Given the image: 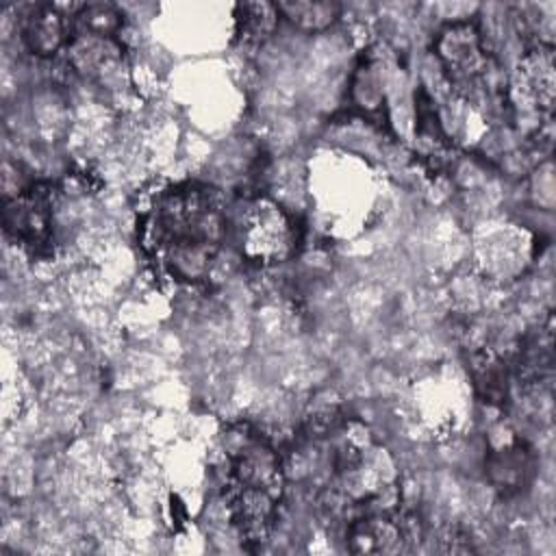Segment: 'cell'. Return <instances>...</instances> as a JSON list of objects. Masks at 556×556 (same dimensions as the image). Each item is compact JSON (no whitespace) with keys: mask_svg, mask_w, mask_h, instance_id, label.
<instances>
[{"mask_svg":"<svg viewBox=\"0 0 556 556\" xmlns=\"http://www.w3.org/2000/svg\"><path fill=\"white\" fill-rule=\"evenodd\" d=\"M228 235L230 211L222 189L198 180L156 193L137 228L150 263L182 285H200L211 276Z\"/></svg>","mask_w":556,"mask_h":556,"instance_id":"obj_1","label":"cell"},{"mask_svg":"<svg viewBox=\"0 0 556 556\" xmlns=\"http://www.w3.org/2000/svg\"><path fill=\"white\" fill-rule=\"evenodd\" d=\"M432 48L450 85L465 102H506V80L500 63L473 22L456 20L445 24L437 33Z\"/></svg>","mask_w":556,"mask_h":556,"instance_id":"obj_2","label":"cell"},{"mask_svg":"<svg viewBox=\"0 0 556 556\" xmlns=\"http://www.w3.org/2000/svg\"><path fill=\"white\" fill-rule=\"evenodd\" d=\"M230 235L239 254L261 267L289 261L300 245L295 217L263 193L245 195L243 204L230 213Z\"/></svg>","mask_w":556,"mask_h":556,"instance_id":"obj_3","label":"cell"},{"mask_svg":"<svg viewBox=\"0 0 556 556\" xmlns=\"http://www.w3.org/2000/svg\"><path fill=\"white\" fill-rule=\"evenodd\" d=\"M556 65L554 43L528 46L517 59L506 85V104L521 119L534 122L532 132H543L554 115Z\"/></svg>","mask_w":556,"mask_h":556,"instance_id":"obj_4","label":"cell"},{"mask_svg":"<svg viewBox=\"0 0 556 556\" xmlns=\"http://www.w3.org/2000/svg\"><path fill=\"white\" fill-rule=\"evenodd\" d=\"M56 191L50 182H28L2 204L4 235L30 254L50 248L54 235Z\"/></svg>","mask_w":556,"mask_h":556,"instance_id":"obj_5","label":"cell"},{"mask_svg":"<svg viewBox=\"0 0 556 556\" xmlns=\"http://www.w3.org/2000/svg\"><path fill=\"white\" fill-rule=\"evenodd\" d=\"M424 536L421 517L400 506L365 513L345 523V545L352 554H408Z\"/></svg>","mask_w":556,"mask_h":556,"instance_id":"obj_6","label":"cell"},{"mask_svg":"<svg viewBox=\"0 0 556 556\" xmlns=\"http://www.w3.org/2000/svg\"><path fill=\"white\" fill-rule=\"evenodd\" d=\"M484 476L502 497L523 493L536 476L534 447L521 437L493 445L484 456Z\"/></svg>","mask_w":556,"mask_h":556,"instance_id":"obj_7","label":"cell"},{"mask_svg":"<svg viewBox=\"0 0 556 556\" xmlns=\"http://www.w3.org/2000/svg\"><path fill=\"white\" fill-rule=\"evenodd\" d=\"M22 41L39 59H50L67 50L72 39V17H65L54 4H33L20 22Z\"/></svg>","mask_w":556,"mask_h":556,"instance_id":"obj_8","label":"cell"},{"mask_svg":"<svg viewBox=\"0 0 556 556\" xmlns=\"http://www.w3.org/2000/svg\"><path fill=\"white\" fill-rule=\"evenodd\" d=\"M467 371L480 402L489 406H504L513 384V358L493 345H482L471 352Z\"/></svg>","mask_w":556,"mask_h":556,"instance_id":"obj_9","label":"cell"},{"mask_svg":"<svg viewBox=\"0 0 556 556\" xmlns=\"http://www.w3.org/2000/svg\"><path fill=\"white\" fill-rule=\"evenodd\" d=\"M554 369V334L552 317L547 324L528 334L513 356V378L523 387H541L552 378Z\"/></svg>","mask_w":556,"mask_h":556,"instance_id":"obj_10","label":"cell"},{"mask_svg":"<svg viewBox=\"0 0 556 556\" xmlns=\"http://www.w3.org/2000/svg\"><path fill=\"white\" fill-rule=\"evenodd\" d=\"M352 102L365 113V115H382L387 109V89H384V76L378 65V61L367 54L358 63L352 76Z\"/></svg>","mask_w":556,"mask_h":556,"instance_id":"obj_11","label":"cell"},{"mask_svg":"<svg viewBox=\"0 0 556 556\" xmlns=\"http://www.w3.org/2000/svg\"><path fill=\"white\" fill-rule=\"evenodd\" d=\"M278 20L274 2H241L235 7V35L248 46H258L271 37Z\"/></svg>","mask_w":556,"mask_h":556,"instance_id":"obj_12","label":"cell"},{"mask_svg":"<svg viewBox=\"0 0 556 556\" xmlns=\"http://www.w3.org/2000/svg\"><path fill=\"white\" fill-rule=\"evenodd\" d=\"M280 17L289 20L295 28L306 33H321L330 28L339 15L341 4L330 0H287L276 2Z\"/></svg>","mask_w":556,"mask_h":556,"instance_id":"obj_13","label":"cell"},{"mask_svg":"<svg viewBox=\"0 0 556 556\" xmlns=\"http://www.w3.org/2000/svg\"><path fill=\"white\" fill-rule=\"evenodd\" d=\"M122 13L117 7L106 2L83 4L72 15V35H91V37H117L122 30Z\"/></svg>","mask_w":556,"mask_h":556,"instance_id":"obj_14","label":"cell"}]
</instances>
